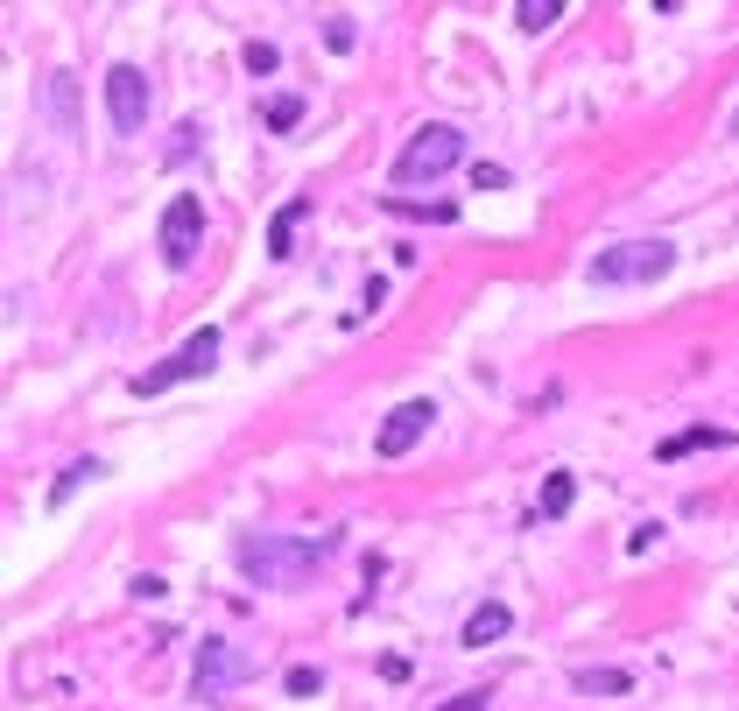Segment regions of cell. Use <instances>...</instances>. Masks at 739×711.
I'll use <instances>...</instances> for the list:
<instances>
[{"mask_svg": "<svg viewBox=\"0 0 739 711\" xmlns=\"http://www.w3.org/2000/svg\"><path fill=\"white\" fill-rule=\"evenodd\" d=\"M331 550H338L331 536L303 542V536H275V528H247V536L233 542V564H240V577H247V585L296 591V585H310V577H317V564H324Z\"/></svg>", "mask_w": 739, "mask_h": 711, "instance_id": "cell-1", "label": "cell"}, {"mask_svg": "<svg viewBox=\"0 0 739 711\" xmlns=\"http://www.w3.org/2000/svg\"><path fill=\"white\" fill-rule=\"evenodd\" d=\"M465 127L458 121H423L416 135H409V148L394 155V184H430V176H451L458 162H465Z\"/></svg>", "mask_w": 739, "mask_h": 711, "instance_id": "cell-2", "label": "cell"}, {"mask_svg": "<svg viewBox=\"0 0 739 711\" xmlns=\"http://www.w3.org/2000/svg\"><path fill=\"white\" fill-rule=\"evenodd\" d=\"M676 269V247L669 240H619V247H605V254H591V283L599 289H648V283H662V275Z\"/></svg>", "mask_w": 739, "mask_h": 711, "instance_id": "cell-3", "label": "cell"}, {"mask_svg": "<svg viewBox=\"0 0 739 711\" xmlns=\"http://www.w3.org/2000/svg\"><path fill=\"white\" fill-rule=\"evenodd\" d=\"M212 366H218V324H198V332H190L162 366L135 374V395H162V388H176V381H204Z\"/></svg>", "mask_w": 739, "mask_h": 711, "instance_id": "cell-4", "label": "cell"}, {"mask_svg": "<svg viewBox=\"0 0 739 711\" xmlns=\"http://www.w3.org/2000/svg\"><path fill=\"white\" fill-rule=\"evenodd\" d=\"M198 247H204V204H198V190H176V204L162 212V261L190 269Z\"/></svg>", "mask_w": 739, "mask_h": 711, "instance_id": "cell-5", "label": "cell"}, {"mask_svg": "<svg viewBox=\"0 0 739 711\" xmlns=\"http://www.w3.org/2000/svg\"><path fill=\"white\" fill-rule=\"evenodd\" d=\"M247 676H254V656H247V648H233V641H198V676H190V690H198V698H218V690L247 684Z\"/></svg>", "mask_w": 739, "mask_h": 711, "instance_id": "cell-6", "label": "cell"}, {"mask_svg": "<svg viewBox=\"0 0 739 711\" xmlns=\"http://www.w3.org/2000/svg\"><path fill=\"white\" fill-rule=\"evenodd\" d=\"M107 113H113V135H121V141L148 127V78L135 64H113L107 71Z\"/></svg>", "mask_w": 739, "mask_h": 711, "instance_id": "cell-7", "label": "cell"}, {"mask_svg": "<svg viewBox=\"0 0 739 711\" xmlns=\"http://www.w3.org/2000/svg\"><path fill=\"white\" fill-rule=\"evenodd\" d=\"M430 416H437V402H402L388 423H380L374 451H380V458H409V451L423 444V429H430Z\"/></svg>", "mask_w": 739, "mask_h": 711, "instance_id": "cell-8", "label": "cell"}, {"mask_svg": "<svg viewBox=\"0 0 739 711\" xmlns=\"http://www.w3.org/2000/svg\"><path fill=\"white\" fill-rule=\"evenodd\" d=\"M508 634H514V613L500 599H486V606H472V620L458 627V641L465 648H493V641H508Z\"/></svg>", "mask_w": 739, "mask_h": 711, "instance_id": "cell-9", "label": "cell"}, {"mask_svg": "<svg viewBox=\"0 0 739 711\" xmlns=\"http://www.w3.org/2000/svg\"><path fill=\"white\" fill-rule=\"evenodd\" d=\"M578 698H634V670H571Z\"/></svg>", "mask_w": 739, "mask_h": 711, "instance_id": "cell-10", "label": "cell"}, {"mask_svg": "<svg viewBox=\"0 0 739 711\" xmlns=\"http://www.w3.org/2000/svg\"><path fill=\"white\" fill-rule=\"evenodd\" d=\"M571 500H578V479L571 472H550L536 494V522H556V514H571Z\"/></svg>", "mask_w": 739, "mask_h": 711, "instance_id": "cell-11", "label": "cell"}, {"mask_svg": "<svg viewBox=\"0 0 739 711\" xmlns=\"http://www.w3.org/2000/svg\"><path fill=\"white\" fill-rule=\"evenodd\" d=\"M42 107L64 121V135H71V121H78V92H71V71H50V85H42Z\"/></svg>", "mask_w": 739, "mask_h": 711, "instance_id": "cell-12", "label": "cell"}, {"mask_svg": "<svg viewBox=\"0 0 739 711\" xmlns=\"http://www.w3.org/2000/svg\"><path fill=\"white\" fill-rule=\"evenodd\" d=\"M310 219V198H296L289 212H275V226H268V254H283L289 261V247H296V226Z\"/></svg>", "mask_w": 739, "mask_h": 711, "instance_id": "cell-13", "label": "cell"}, {"mask_svg": "<svg viewBox=\"0 0 739 711\" xmlns=\"http://www.w3.org/2000/svg\"><path fill=\"white\" fill-rule=\"evenodd\" d=\"M514 22H522L528 36H542V28L564 22V0H514Z\"/></svg>", "mask_w": 739, "mask_h": 711, "instance_id": "cell-14", "label": "cell"}, {"mask_svg": "<svg viewBox=\"0 0 739 711\" xmlns=\"http://www.w3.org/2000/svg\"><path fill=\"white\" fill-rule=\"evenodd\" d=\"M99 472H107V465H99V458H78V465H64V472H57V486H50V508H64V500L78 494L85 479H99Z\"/></svg>", "mask_w": 739, "mask_h": 711, "instance_id": "cell-15", "label": "cell"}, {"mask_svg": "<svg viewBox=\"0 0 739 711\" xmlns=\"http://www.w3.org/2000/svg\"><path fill=\"white\" fill-rule=\"evenodd\" d=\"M388 212H394V219H423V226H451V219H458V204H416V198H388Z\"/></svg>", "mask_w": 739, "mask_h": 711, "instance_id": "cell-16", "label": "cell"}, {"mask_svg": "<svg viewBox=\"0 0 739 711\" xmlns=\"http://www.w3.org/2000/svg\"><path fill=\"white\" fill-rule=\"evenodd\" d=\"M261 121H268L275 135H289V127H303V99H296V92H275L268 107H261Z\"/></svg>", "mask_w": 739, "mask_h": 711, "instance_id": "cell-17", "label": "cell"}, {"mask_svg": "<svg viewBox=\"0 0 739 711\" xmlns=\"http://www.w3.org/2000/svg\"><path fill=\"white\" fill-rule=\"evenodd\" d=\"M704 444H726V429H684V437H662V458H684V451H704Z\"/></svg>", "mask_w": 739, "mask_h": 711, "instance_id": "cell-18", "label": "cell"}, {"mask_svg": "<svg viewBox=\"0 0 739 711\" xmlns=\"http://www.w3.org/2000/svg\"><path fill=\"white\" fill-rule=\"evenodd\" d=\"M247 71H254V78L283 71V50H275V42H247Z\"/></svg>", "mask_w": 739, "mask_h": 711, "instance_id": "cell-19", "label": "cell"}, {"mask_svg": "<svg viewBox=\"0 0 739 711\" xmlns=\"http://www.w3.org/2000/svg\"><path fill=\"white\" fill-rule=\"evenodd\" d=\"M317 690H324V670H310V662L289 670V698H317Z\"/></svg>", "mask_w": 739, "mask_h": 711, "instance_id": "cell-20", "label": "cell"}, {"mask_svg": "<svg viewBox=\"0 0 739 711\" xmlns=\"http://www.w3.org/2000/svg\"><path fill=\"white\" fill-rule=\"evenodd\" d=\"M324 50H352V22L338 14V22H324Z\"/></svg>", "mask_w": 739, "mask_h": 711, "instance_id": "cell-21", "label": "cell"}, {"mask_svg": "<svg viewBox=\"0 0 739 711\" xmlns=\"http://www.w3.org/2000/svg\"><path fill=\"white\" fill-rule=\"evenodd\" d=\"M472 184H479V190H508V170H493V162H479V170H472Z\"/></svg>", "mask_w": 739, "mask_h": 711, "instance_id": "cell-22", "label": "cell"}, {"mask_svg": "<svg viewBox=\"0 0 739 711\" xmlns=\"http://www.w3.org/2000/svg\"><path fill=\"white\" fill-rule=\"evenodd\" d=\"M437 711H486V690H458V698L437 704Z\"/></svg>", "mask_w": 739, "mask_h": 711, "instance_id": "cell-23", "label": "cell"}, {"mask_svg": "<svg viewBox=\"0 0 739 711\" xmlns=\"http://www.w3.org/2000/svg\"><path fill=\"white\" fill-rule=\"evenodd\" d=\"M380 676H388V684H409V656H380Z\"/></svg>", "mask_w": 739, "mask_h": 711, "instance_id": "cell-24", "label": "cell"}, {"mask_svg": "<svg viewBox=\"0 0 739 711\" xmlns=\"http://www.w3.org/2000/svg\"><path fill=\"white\" fill-rule=\"evenodd\" d=\"M732 127H739V113H732Z\"/></svg>", "mask_w": 739, "mask_h": 711, "instance_id": "cell-25", "label": "cell"}]
</instances>
